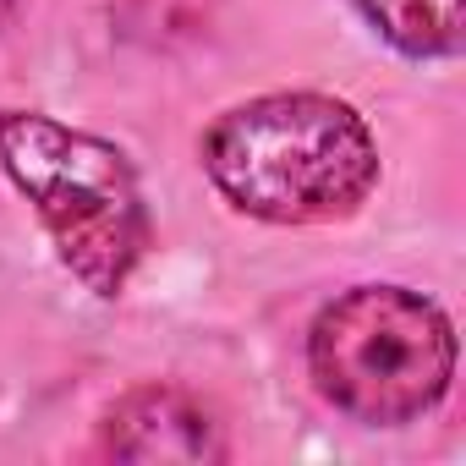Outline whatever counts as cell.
<instances>
[{
	"label": "cell",
	"mask_w": 466,
	"mask_h": 466,
	"mask_svg": "<svg viewBox=\"0 0 466 466\" xmlns=\"http://www.w3.org/2000/svg\"><path fill=\"white\" fill-rule=\"evenodd\" d=\"M214 192L264 225L351 219L379 187V143L368 121L329 94H264L230 105L203 132Z\"/></svg>",
	"instance_id": "cell-1"
},
{
	"label": "cell",
	"mask_w": 466,
	"mask_h": 466,
	"mask_svg": "<svg viewBox=\"0 0 466 466\" xmlns=\"http://www.w3.org/2000/svg\"><path fill=\"white\" fill-rule=\"evenodd\" d=\"M0 170L45 219L56 258L105 302L137 275L154 225L132 159L39 110H0Z\"/></svg>",
	"instance_id": "cell-2"
},
{
	"label": "cell",
	"mask_w": 466,
	"mask_h": 466,
	"mask_svg": "<svg viewBox=\"0 0 466 466\" xmlns=\"http://www.w3.org/2000/svg\"><path fill=\"white\" fill-rule=\"evenodd\" d=\"M308 373L351 422L406 428L450 395L455 329L422 291L357 286L313 319Z\"/></svg>",
	"instance_id": "cell-3"
},
{
	"label": "cell",
	"mask_w": 466,
	"mask_h": 466,
	"mask_svg": "<svg viewBox=\"0 0 466 466\" xmlns=\"http://www.w3.org/2000/svg\"><path fill=\"white\" fill-rule=\"evenodd\" d=\"M99 450L116 461H219L225 433L198 395L176 384H143L116 400Z\"/></svg>",
	"instance_id": "cell-4"
},
{
	"label": "cell",
	"mask_w": 466,
	"mask_h": 466,
	"mask_svg": "<svg viewBox=\"0 0 466 466\" xmlns=\"http://www.w3.org/2000/svg\"><path fill=\"white\" fill-rule=\"evenodd\" d=\"M351 6L390 50L411 61H439L461 50V0H351Z\"/></svg>",
	"instance_id": "cell-5"
},
{
	"label": "cell",
	"mask_w": 466,
	"mask_h": 466,
	"mask_svg": "<svg viewBox=\"0 0 466 466\" xmlns=\"http://www.w3.org/2000/svg\"><path fill=\"white\" fill-rule=\"evenodd\" d=\"M12 17H17V0H0V28H6Z\"/></svg>",
	"instance_id": "cell-6"
}]
</instances>
